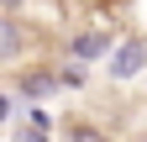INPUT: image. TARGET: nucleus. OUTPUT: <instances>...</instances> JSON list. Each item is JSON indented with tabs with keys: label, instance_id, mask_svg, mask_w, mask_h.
Returning <instances> with one entry per match:
<instances>
[{
	"label": "nucleus",
	"instance_id": "20e7f679",
	"mask_svg": "<svg viewBox=\"0 0 147 142\" xmlns=\"http://www.w3.org/2000/svg\"><path fill=\"white\" fill-rule=\"evenodd\" d=\"M21 47V32H16L11 21H0V58H5V53H16Z\"/></svg>",
	"mask_w": 147,
	"mask_h": 142
},
{
	"label": "nucleus",
	"instance_id": "0eeeda50",
	"mask_svg": "<svg viewBox=\"0 0 147 142\" xmlns=\"http://www.w3.org/2000/svg\"><path fill=\"white\" fill-rule=\"evenodd\" d=\"M5 116H11V105H5V95H0V121H5Z\"/></svg>",
	"mask_w": 147,
	"mask_h": 142
},
{
	"label": "nucleus",
	"instance_id": "7ed1b4c3",
	"mask_svg": "<svg viewBox=\"0 0 147 142\" xmlns=\"http://www.w3.org/2000/svg\"><path fill=\"white\" fill-rule=\"evenodd\" d=\"M53 84H58L53 74H32V79H21V95L26 100H42V95H53Z\"/></svg>",
	"mask_w": 147,
	"mask_h": 142
},
{
	"label": "nucleus",
	"instance_id": "f03ea898",
	"mask_svg": "<svg viewBox=\"0 0 147 142\" xmlns=\"http://www.w3.org/2000/svg\"><path fill=\"white\" fill-rule=\"evenodd\" d=\"M110 42H105V32H84V37H74V58L79 63H89V58H100Z\"/></svg>",
	"mask_w": 147,
	"mask_h": 142
},
{
	"label": "nucleus",
	"instance_id": "39448f33",
	"mask_svg": "<svg viewBox=\"0 0 147 142\" xmlns=\"http://www.w3.org/2000/svg\"><path fill=\"white\" fill-rule=\"evenodd\" d=\"M68 142H105V137H100V132H89V126H79V132H74Z\"/></svg>",
	"mask_w": 147,
	"mask_h": 142
},
{
	"label": "nucleus",
	"instance_id": "f257e3e1",
	"mask_svg": "<svg viewBox=\"0 0 147 142\" xmlns=\"http://www.w3.org/2000/svg\"><path fill=\"white\" fill-rule=\"evenodd\" d=\"M142 63H147V53H142V42H126L121 53H116V79H131V74H142Z\"/></svg>",
	"mask_w": 147,
	"mask_h": 142
},
{
	"label": "nucleus",
	"instance_id": "423d86ee",
	"mask_svg": "<svg viewBox=\"0 0 147 142\" xmlns=\"http://www.w3.org/2000/svg\"><path fill=\"white\" fill-rule=\"evenodd\" d=\"M16 142H47V137H42V126H37V121H32V132H21Z\"/></svg>",
	"mask_w": 147,
	"mask_h": 142
}]
</instances>
